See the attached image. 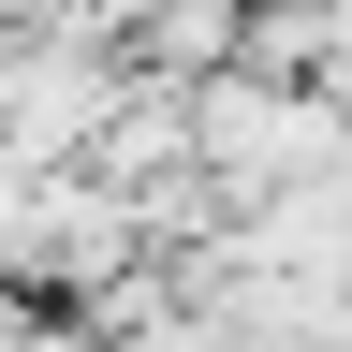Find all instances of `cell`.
I'll list each match as a JSON object with an SVG mask.
<instances>
[{
    "instance_id": "6da1fadb",
    "label": "cell",
    "mask_w": 352,
    "mask_h": 352,
    "mask_svg": "<svg viewBox=\"0 0 352 352\" xmlns=\"http://www.w3.org/2000/svg\"><path fill=\"white\" fill-rule=\"evenodd\" d=\"M352 147V103L338 88H308V74H250V59H220L191 88V176L220 206H264V191H294V176H323Z\"/></svg>"
},
{
    "instance_id": "7a4b0ae2",
    "label": "cell",
    "mask_w": 352,
    "mask_h": 352,
    "mask_svg": "<svg viewBox=\"0 0 352 352\" xmlns=\"http://www.w3.org/2000/svg\"><path fill=\"white\" fill-rule=\"evenodd\" d=\"M118 59L147 88H206L220 59H250V0H118Z\"/></svg>"
},
{
    "instance_id": "3957f363",
    "label": "cell",
    "mask_w": 352,
    "mask_h": 352,
    "mask_svg": "<svg viewBox=\"0 0 352 352\" xmlns=\"http://www.w3.org/2000/svg\"><path fill=\"white\" fill-rule=\"evenodd\" d=\"M0 352H103V338H88V308H74V294L0 279Z\"/></svg>"
}]
</instances>
